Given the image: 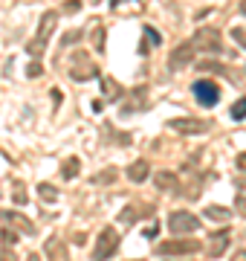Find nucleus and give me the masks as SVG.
<instances>
[{
  "mask_svg": "<svg viewBox=\"0 0 246 261\" xmlns=\"http://www.w3.org/2000/svg\"><path fill=\"white\" fill-rule=\"evenodd\" d=\"M67 12H70V15H76L78 9H81V3H78V0H67V6H64Z\"/></svg>",
  "mask_w": 246,
  "mask_h": 261,
  "instance_id": "cd10ccee",
  "label": "nucleus"
},
{
  "mask_svg": "<svg viewBox=\"0 0 246 261\" xmlns=\"http://www.w3.org/2000/svg\"><path fill=\"white\" fill-rule=\"evenodd\" d=\"M229 235H232V232H229V226H226V229H218V232L211 235V247H208V255H211V258H220V255L226 252L229 241H232Z\"/></svg>",
  "mask_w": 246,
  "mask_h": 261,
  "instance_id": "9d476101",
  "label": "nucleus"
},
{
  "mask_svg": "<svg viewBox=\"0 0 246 261\" xmlns=\"http://www.w3.org/2000/svg\"><path fill=\"white\" fill-rule=\"evenodd\" d=\"M203 244L200 241H165L157 247L160 255H191V252H200Z\"/></svg>",
  "mask_w": 246,
  "mask_h": 261,
  "instance_id": "423d86ee",
  "label": "nucleus"
},
{
  "mask_svg": "<svg viewBox=\"0 0 246 261\" xmlns=\"http://www.w3.org/2000/svg\"><path fill=\"white\" fill-rule=\"evenodd\" d=\"M194 53H197L194 41H186V44H180V47L171 53V58H168V70H171V73L182 70V67H186V64L191 61V58H194Z\"/></svg>",
  "mask_w": 246,
  "mask_h": 261,
  "instance_id": "0eeeda50",
  "label": "nucleus"
},
{
  "mask_svg": "<svg viewBox=\"0 0 246 261\" xmlns=\"http://www.w3.org/2000/svg\"><path fill=\"white\" fill-rule=\"evenodd\" d=\"M191 41H194V47H203L206 53H220V35L211 27H203Z\"/></svg>",
  "mask_w": 246,
  "mask_h": 261,
  "instance_id": "6e6552de",
  "label": "nucleus"
},
{
  "mask_svg": "<svg viewBox=\"0 0 246 261\" xmlns=\"http://www.w3.org/2000/svg\"><path fill=\"white\" fill-rule=\"evenodd\" d=\"M148 171H151V168H148V163H145V160H139V163H133V166L128 168V177H131L133 183H142V180L148 177Z\"/></svg>",
  "mask_w": 246,
  "mask_h": 261,
  "instance_id": "ddd939ff",
  "label": "nucleus"
},
{
  "mask_svg": "<svg viewBox=\"0 0 246 261\" xmlns=\"http://www.w3.org/2000/svg\"><path fill=\"white\" fill-rule=\"evenodd\" d=\"M15 203H20V206L26 203V195H23V186H20V183H18V189H15Z\"/></svg>",
  "mask_w": 246,
  "mask_h": 261,
  "instance_id": "a878e982",
  "label": "nucleus"
},
{
  "mask_svg": "<svg viewBox=\"0 0 246 261\" xmlns=\"http://www.w3.org/2000/svg\"><path fill=\"white\" fill-rule=\"evenodd\" d=\"M104 90H107V93H113V99H122V87H119V84L116 82H110V79H104Z\"/></svg>",
  "mask_w": 246,
  "mask_h": 261,
  "instance_id": "5701e85b",
  "label": "nucleus"
},
{
  "mask_svg": "<svg viewBox=\"0 0 246 261\" xmlns=\"http://www.w3.org/2000/svg\"><path fill=\"white\" fill-rule=\"evenodd\" d=\"M157 235H160V224H157V226H151V229L145 232V238H157Z\"/></svg>",
  "mask_w": 246,
  "mask_h": 261,
  "instance_id": "7c9ffc66",
  "label": "nucleus"
},
{
  "mask_svg": "<svg viewBox=\"0 0 246 261\" xmlns=\"http://www.w3.org/2000/svg\"><path fill=\"white\" fill-rule=\"evenodd\" d=\"M41 73H44V67H41L38 61H32V64L26 67V75H29V79H35V75H41Z\"/></svg>",
  "mask_w": 246,
  "mask_h": 261,
  "instance_id": "393cba45",
  "label": "nucleus"
},
{
  "mask_svg": "<svg viewBox=\"0 0 246 261\" xmlns=\"http://www.w3.org/2000/svg\"><path fill=\"white\" fill-rule=\"evenodd\" d=\"M229 116H232L235 122H240V119H243V116H246V96H243V99H237V102L232 105V111H229Z\"/></svg>",
  "mask_w": 246,
  "mask_h": 261,
  "instance_id": "6ab92c4d",
  "label": "nucleus"
},
{
  "mask_svg": "<svg viewBox=\"0 0 246 261\" xmlns=\"http://www.w3.org/2000/svg\"><path fill=\"white\" fill-rule=\"evenodd\" d=\"M47 255L49 258H67V247L61 238H49L47 241Z\"/></svg>",
  "mask_w": 246,
  "mask_h": 261,
  "instance_id": "2eb2a0df",
  "label": "nucleus"
},
{
  "mask_svg": "<svg viewBox=\"0 0 246 261\" xmlns=\"http://www.w3.org/2000/svg\"><path fill=\"white\" fill-rule=\"evenodd\" d=\"M3 241H6V244H15V241H18V235L12 232V229H3Z\"/></svg>",
  "mask_w": 246,
  "mask_h": 261,
  "instance_id": "c85d7f7f",
  "label": "nucleus"
},
{
  "mask_svg": "<svg viewBox=\"0 0 246 261\" xmlns=\"http://www.w3.org/2000/svg\"><path fill=\"white\" fill-rule=\"evenodd\" d=\"M3 221H6V224H12V226H18V229H23V232L26 235H32L35 232V226L29 224L26 218H23V215H15V212H3Z\"/></svg>",
  "mask_w": 246,
  "mask_h": 261,
  "instance_id": "f8f14e48",
  "label": "nucleus"
},
{
  "mask_svg": "<svg viewBox=\"0 0 246 261\" xmlns=\"http://www.w3.org/2000/svg\"><path fill=\"white\" fill-rule=\"evenodd\" d=\"M191 93L203 108H214L220 102V87L214 82H208V79H200V82L191 84Z\"/></svg>",
  "mask_w": 246,
  "mask_h": 261,
  "instance_id": "f03ea898",
  "label": "nucleus"
},
{
  "mask_svg": "<svg viewBox=\"0 0 246 261\" xmlns=\"http://www.w3.org/2000/svg\"><path fill=\"white\" fill-rule=\"evenodd\" d=\"M168 128L171 130H180V134H206L211 125L208 122H203V119H168Z\"/></svg>",
  "mask_w": 246,
  "mask_h": 261,
  "instance_id": "1a4fd4ad",
  "label": "nucleus"
},
{
  "mask_svg": "<svg viewBox=\"0 0 246 261\" xmlns=\"http://www.w3.org/2000/svg\"><path fill=\"white\" fill-rule=\"evenodd\" d=\"M116 247H119V235H116V229L104 226L102 235H99V241H96V247H93V258H107V255H113Z\"/></svg>",
  "mask_w": 246,
  "mask_h": 261,
  "instance_id": "39448f33",
  "label": "nucleus"
},
{
  "mask_svg": "<svg viewBox=\"0 0 246 261\" xmlns=\"http://www.w3.org/2000/svg\"><path fill=\"white\" fill-rule=\"evenodd\" d=\"M93 49L96 53H104V27L93 29Z\"/></svg>",
  "mask_w": 246,
  "mask_h": 261,
  "instance_id": "412c9836",
  "label": "nucleus"
},
{
  "mask_svg": "<svg viewBox=\"0 0 246 261\" xmlns=\"http://www.w3.org/2000/svg\"><path fill=\"white\" fill-rule=\"evenodd\" d=\"M119 3H125V0H110V6H119Z\"/></svg>",
  "mask_w": 246,
  "mask_h": 261,
  "instance_id": "473e14b6",
  "label": "nucleus"
},
{
  "mask_svg": "<svg viewBox=\"0 0 246 261\" xmlns=\"http://www.w3.org/2000/svg\"><path fill=\"white\" fill-rule=\"evenodd\" d=\"M237 166H240V168H246V154H240V157H237Z\"/></svg>",
  "mask_w": 246,
  "mask_h": 261,
  "instance_id": "2f4dec72",
  "label": "nucleus"
},
{
  "mask_svg": "<svg viewBox=\"0 0 246 261\" xmlns=\"http://www.w3.org/2000/svg\"><path fill=\"white\" fill-rule=\"evenodd\" d=\"M240 12H243V15H246V0H243V3H240Z\"/></svg>",
  "mask_w": 246,
  "mask_h": 261,
  "instance_id": "72a5a7b5",
  "label": "nucleus"
},
{
  "mask_svg": "<svg viewBox=\"0 0 246 261\" xmlns=\"http://www.w3.org/2000/svg\"><path fill=\"white\" fill-rule=\"evenodd\" d=\"M160 44H162L160 32H157L153 27H145V41L139 44V53H142V56H148V53H151V47H160Z\"/></svg>",
  "mask_w": 246,
  "mask_h": 261,
  "instance_id": "9b49d317",
  "label": "nucleus"
},
{
  "mask_svg": "<svg viewBox=\"0 0 246 261\" xmlns=\"http://www.w3.org/2000/svg\"><path fill=\"white\" fill-rule=\"evenodd\" d=\"M55 20H58V12H44V18H41V29H38V35L32 38L26 44V53L32 58H38L44 56V47H47V41L49 35H52V29H55Z\"/></svg>",
  "mask_w": 246,
  "mask_h": 261,
  "instance_id": "f257e3e1",
  "label": "nucleus"
},
{
  "mask_svg": "<svg viewBox=\"0 0 246 261\" xmlns=\"http://www.w3.org/2000/svg\"><path fill=\"white\" fill-rule=\"evenodd\" d=\"M113 180H116V171L113 168H107V171H102V174H96L93 183H113Z\"/></svg>",
  "mask_w": 246,
  "mask_h": 261,
  "instance_id": "b1692460",
  "label": "nucleus"
},
{
  "mask_svg": "<svg viewBox=\"0 0 246 261\" xmlns=\"http://www.w3.org/2000/svg\"><path fill=\"white\" fill-rule=\"evenodd\" d=\"M235 206H237V209H240V215H243V218H246V197H243V195L237 197V203H235Z\"/></svg>",
  "mask_w": 246,
  "mask_h": 261,
  "instance_id": "c756f323",
  "label": "nucleus"
},
{
  "mask_svg": "<svg viewBox=\"0 0 246 261\" xmlns=\"http://www.w3.org/2000/svg\"><path fill=\"white\" fill-rule=\"evenodd\" d=\"M232 38H235V41H240V44L246 47V29H232Z\"/></svg>",
  "mask_w": 246,
  "mask_h": 261,
  "instance_id": "bb28decb",
  "label": "nucleus"
},
{
  "mask_svg": "<svg viewBox=\"0 0 246 261\" xmlns=\"http://www.w3.org/2000/svg\"><path fill=\"white\" fill-rule=\"evenodd\" d=\"M168 226L174 235H189V232H197L200 229V218H194L191 212H171Z\"/></svg>",
  "mask_w": 246,
  "mask_h": 261,
  "instance_id": "20e7f679",
  "label": "nucleus"
},
{
  "mask_svg": "<svg viewBox=\"0 0 246 261\" xmlns=\"http://www.w3.org/2000/svg\"><path fill=\"white\" fill-rule=\"evenodd\" d=\"M38 195L47 200V203H55L58 200V192H55V186H49V183H41L38 186Z\"/></svg>",
  "mask_w": 246,
  "mask_h": 261,
  "instance_id": "a211bd4d",
  "label": "nucleus"
},
{
  "mask_svg": "<svg viewBox=\"0 0 246 261\" xmlns=\"http://www.w3.org/2000/svg\"><path fill=\"white\" fill-rule=\"evenodd\" d=\"M153 180H157V186H160V189H165V192H174V189L180 186V180L174 177L171 171H160V174H157Z\"/></svg>",
  "mask_w": 246,
  "mask_h": 261,
  "instance_id": "4468645a",
  "label": "nucleus"
},
{
  "mask_svg": "<svg viewBox=\"0 0 246 261\" xmlns=\"http://www.w3.org/2000/svg\"><path fill=\"white\" fill-rule=\"evenodd\" d=\"M145 215H148V212H139V209L128 206V209L122 212V221H125V224H136V221H139V218H145Z\"/></svg>",
  "mask_w": 246,
  "mask_h": 261,
  "instance_id": "aec40b11",
  "label": "nucleus"
},
{
  "mask_svg": "<svg viewBox=\"0 0 246 261\" xmlns=\"http://www.w3.org/2000/svg\"><path fill=\"white\" fill-rule=\"evenodd\" d=\"M81 35H84V29H73V32H67V35L61 38V47H70V44H76Z\"/></svg>",
  "mask_w": 246,
  "mask_h": 261,
  "instance_id": "4be33fe9",
  "label": "nucleus"
},
{
  "mask_svg": "<svg viewBox=\"0 0 246 261\" xmlns=\"http://www.w3.org/2000/svg\"><path fill=\"white\" fill-rule=\"evenodd\" d=\"M76 174H78V160L70 157V160L64 163V168H61V177H64V180H73Z\"/></svg>",
  "mask_w": 246,
  "mask_h": 261,
  "instance_id": "dca6fc26",
  "label": "nucleus"
},
{
  "mask_svg": "<svg viewBox=\"0 0 246 261\" xmlns=\"http://www.w3.org/2000/svg\"><path fill=\"white\" fill-rule=\"evenodd\" d=\"M96 75H99L96 64H90L87 61V53L78 49L76 56H73V61H70V79L73 82H84V79H96Z\"/></svg>",
  "mask_w": 246,
  "mask_h": 261,
  "instance_id": "7ed1b4c3",
  "label": "nucleus"
},
{
  "mask_svg": "<svg viewBox=\"0 0 246 261\" xmlns=\"http://www.w3.org/2000/svg\"><path fill=\"white\" fill-rule=\"evenodd\" d=\"M229 209H223V206H208L206 209V218H211V221H229Z\"/></svg>",
  "mask_w": 246,
  "mask_h": 261,
  "instance_id": "f3484780",
  "label": "nucleus"
}]
</instances>
